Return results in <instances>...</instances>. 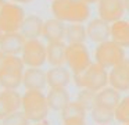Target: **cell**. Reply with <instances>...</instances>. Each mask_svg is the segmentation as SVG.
Returning <instances> with one entry per match:
<instances>
[{
	"label": "cell",
	"instance_id": "obj_1",
	"mask_svg": "<svg viewBox=\"0 0 129 125\" xmlns=\"http://www.w3.org/2000/svg\"><path fill=\"white\" fill-rule=\"evenodd\" d=\"M50 8L54 18L68 24H83L90 17V7L83 0H53Z\"/></svg>",
	"mask_w": 129,
	"mask_h": 125
},
{
	"label": "cell",
	"instance_id": "obj_2",
	"mask_svg": "<svg viewBox=\"0 0 129 125\" xmlns=\"http://www.w3.org/2000/svg\"><path fill=\"white\" fill-rule=\"evenodd\" d=\"M74 82L79 89L100 92L108 86V71L97 63H92L83 72L74 75Z\"/></svg>",
	"mask_w": 129,
	"mask_h": 125
},
{
	"label": "cell",
	"instance_id": "obj_3",
	"mask_svg": "<svg viewBox=\"0 0 129 125\" xmlns=\"http://www.w3.org/2000/svg\"><path fill=\"white\" fill-rule=\"evenodd\" d=\"M47 97L43 90H26L22 94L21 111L31 122H42L49 114Z\"/></svg>",
	"mask_w": 129,
	"mask_h": 125
},
{
	"label": "cell",
	"instance_id": "obj_4",
	"mask_svg": "<svg viewBox=\"0 0 129 125\" xmlns=\"http://www.w3.org/2000/svg\"><path fill=\"white\" fill-rule=\"evenodd\" d=\"M24 72H25V64L21 56L9 54L3 68L0 69V86L3 89L17 90L18 86L22 85Z\"/></svg>",
	"mask_w": 129,
	"mask_h": 125
},
{
	"label": "cell",
	"instance_id": "obj_5",
	"mask_svg": "<svg viewBox=\"0 0 129 125\" xmlns=\"http://www.w3.org/2000/svg\"><path fill=\"white\" fill-rule=\"evenodd\" d=\"M125 58V49L117 44L115 42H112L111 39L99 43L94 49V63L100 64L101 67L107 69L114 68Z\"/></svg>",
	"mask_w": 129,
	"mask_h": 125
},
{
	"label": "cell",
	"instance_id": "obj_6",
	"mask_svg": "<svg viewBox=\"0 0 129 125\" xmlns=\"http://www.w3.org/2000/svg\"><path fill=\"white\" fill-rule=\"evenodd\" d=\"M25 17V11L20 4L6 2L0 11V31L3 33L20 32Z\"/></svg>",
	"mask_w": 129,
	"mask_h": 125
},
{
	"label": "cell",
	"instance_id": "obj_7",
	"mask_svg": "<svg viewBox=\"0 0 129 125\" xmlns=\"http://www.w3.org/2000/svg\"><path fill=\"white\" fill-rule=\"evenodd\" d=\"M72 75L83 72L92 64V57L85 43L67 44V63Z\"/></svg>",
	"mask_w": 129,
	"mask_h": 125
},
{
	"label": "cell",
	"instance_id": "obj_8",
	"mask_svg": "<svg viewBox=\"0 0 129 125\" xmlns=\"http://www.w3.org/2000/svg\"><path fill=\"white\" fill-rule=\"evenodd\" d=\"M25 67L28 68H40L47 61V50L46 44L39 39H29L25 42V46L21 53Z\"/></svg>",
	"mask_w": 129,
	"mask_h": 125
},
{
	"label": "cell",
	"instance_id": "obj_9",
	"mask_svg": "<svg viewBox=\"0 0 129 125\" xmlns=\"http://www.w3.org/2000/svg\"><path fill=\"white\" fill-rule=\"evenodd\" d=\"M99 18L104 19L108 24L122 19L125 11L123 0H99L97 2Z\"/></svg>",
	"mask_w": 129,
	"mask_h": 125
},
{
	"label": "cell",
	"instance_id": "obj_10",
	"mask_svg": "<svg viewBox=\"0 0 129 125\" xmlns=\"http://www.w3.org/2000/svg\"><path fill=\"white\" fill-rule=\"evenodd\" d=\"M108 85L118 92L129 90V57L111 68L108 72Z\"/></svg>",
	"mask_w": 129,
	"mask_h": 125
},
{
	"label": "cell",
	"instance_id": "obj_11",
	"mask_svg": "<svg viewBox=\"0 0 129 125\" xmlns=\"http://www.w3.org/2000/svg\"><path fill=\"white\" fill-rule=\"evenodd\" d=\"M22 106V94L13 89L0 90V121H3L7 115L21 110Z\"/></svg>",
	"mask_w": 129,
	"mask_h": 125
},
{
	"label": "cell",
	"instance_id": "obj_12",
	"mask_svg": "<svg viewBox=\"0 0 129 125\" xmlns=\"http://www.w3.org/2000/svg\"><path fill=\"white\" fill-rule=\"evenodd\" d=\"M86 35L87 39L93 43H101V42L110 40L111 38V24L106 22L101 18L90 19L86 25Z\"/></svg>",
	"mask_w": 129,
	"mask_h": 125
},
{
	"label": "cell",
	"instance_id": "obj_13",
	"mask_svg": "<svg viewBox=\"0 0 129 125\" xmlns=\"http://www.w3.org/2000/svg\"><path fill=\"white\" fill-rule=\"evenodd\" d=\"M25 42L26 39L21 35V32L3 33L0 38V50L11 56H21Z\"/></svg>",
	"mask_w": 129,
	"mask_h": 125
},
{
	"label": "cell",
	"instance_id": "obj_14",
	"mask_svg": "<svg viewBox=\"0 0 129 125\" xmlns=\"http://www.w3.org/2000/svg\"><path fill=\"white\" fill-rule=\"evenodd\" d=\"M65 29L67 24L57 18H49L43 24L42 36L49 42H65Z\"/></svg>",
	"mask_w": 129,
	"mask_h": 125
},
{
	"label": "cell",
	"instance_id": "obj_15",
	"mask_svg": "<svg viewBox=\"0 0 129 125\" xmlns=\"http://www.w3.org/2000/svg\"><path fill=\"white\" fill-rule=\"evenodd\" d=\"M22 85L26 90H43L47 85L46 71L40 68H26L22 77Z\"/></svg>",
	"mask_w": 129,
	"mask_h": 125
},
{
	"label": "cell",
	"instance_id": "obj_16",
	"mask_svg": "<svg viewBox=\"0 0 129 125\" xmlns=\"http://www.w3.org/2000/svg\"><path fill=\"white\" fill-rule=\"evenodd\" d=\"M119 100H121V92H118L117 89L111 88V86H107V88L101 89L100 92L96 93L94 106L107 108L110 111H114L117 108Z\"/></svg>",
	"mask_w": 129,
	"mask_h": 125
},
{
	"label": "cell",
	"instance_id": "obj_17",
	"mask_svg": "<svg viewBox=\"0 0 129 125\" xmlns=\"http://www.w3.org/2000/svg\"><path fill=\"white\" fill-rule=\"evenodd\" d=\"M47 63L51 67H61L67 63V43L65 42H49L46 44Z\"/></svg>",
	"mask_w": 129,
	"mask_h": 125
},
{
	"label": "cell",
	"instance_id": "obj_18",
	"mask_svg": "<svg viewBox=\"0 0 129 125\" xmlns=\"http://www.w3.org/2000/svg\"><path fill=\"white\" fill-rule=\"evenodd\" d=\"M43 24H45V21L40 17L35 15V14L26 15L20 32L26 40H29V39H39V36H42V32H43Z\"/></svg>",
	"mask_w": 129,
	"mask_h": 125
},
{
	"label": "cell",
	"instance_id": "obj_19",
	"mask_svg": "<svg viewBox=\"0 0 129 125\" xmlns=\"http://www.w3.org/2000/svg\"><path fill=\"white\" fill-rule=\"evenodd\" d=\"M47 77V85L50 88H67L71 82V71L65 68L64 65L61 67H51L49 71H46Z\"/></svg>",
	"mask_w": 129,
	"mask_h": 125
},
{
	"label": "cell",
	"instance_id": "obj_20",
	"mask_svg": "<svg viewBox=\"0 0 129 125\" xmlns=\"http://www.w3.org/2000/svg\"><path fill=\"white\" fill-rule=\"evenodd\" d=\"M46 97H47V103H49L50 110L60 111V113L71 102L70 93L67 92L65 88H50V90L46 94Z\"/></svg>",
	"mask_w": 129,
	"mask_h": 125
},
{
	"label": "cell",
	"instance_id": "obj_21",
	"mask_svg": "<svg viewBox=\"0 0 129 125\" xmlns=\"http://www.w3.org/2000/svg\"><path fill=\"white\" fill-rule=\"evenodd\" d=\"M111 39L123 49H129V19H119L111 24Z\"/></svg>",
	"mask_w": 129,
	"mask_h": 125
},
{
	"label": "cell",
	"instance_id": "obj_22",
	"mask_svg": "<svg viewBox=\"0 0 129 125\" xmlns=\"http://www.w3.org/2000/svg\"><path fill=\"white\" fill-rule=\"evenodd\" d=\"M61 119L67 121V119H86L87 110L78 102V100H71L61 111Z\"/></svg>",
	"mask_w": 129,
	"mask_h": 125
},
{
	"label": "cell",
	"instance_id": "obj_23",
	"mask_svg": "<svg viewBox=\"0 0 129 125\" xmlns=\"http://www.w3.org/2000/svg\"><path fill=\"white\" fill-rule=\"evenodd\" d=\"M87 39L86 27L83 24H68L65 29V43H85Z\"/></svg>",
	"mask_w": 129,
	"mask_h": 125
},
{
	"label": "cell",
	"instance_id": "obj_24",
	"mask_svg": "<svg viewBox=\"0 0 129 125\" xmlns=\"http://www.w3.org/2000/svg\"><path fill=\"white\" fill-rule=\"evenodd\" d=\"M90 117L96 124H100V125H107L115 119L114 111H110L107 108L99 107V106H93V108L90 110Z\"/></svg>",
	"mask_w": 129,
	"mask_h": 125
},
{
	"label": "cell",
	"instance_id": "obj_25",
	"mask_svg": "<svg viewBox=\"0 0 129 125\" xmlns=\"http://www.w3.org/2000/svg\"><path fill=\"white\" fill-rule=\"evenodd\" d=\"M114 118L121 124H129V94L121 97L117 108L114 110Z\"/></svg>",
	"mask_w": 129,
	"mask_h": 125
},
{
	"label": "cell",
	"instance_id": "obj_26",
	"mask_svg": "<svg viewBox=\"0 0 129 125\" xmlns=\"http://www.w3.org/2000/svg\"><path fill=\"white\" fill-rule=\"evenodd\" d=\"M76 100H78L87 111H90L93 108V106H94V102H96V92L81 89V92H79L78 96H76Z\"/></svg>",
	"mask_w": 129,
	"mask_h": 125
},
{
	"label": "cell",
	"instance_id": "obj_27",
	"mask_svg": "<svg viewBox=\"0 0 129 125\" xmlns=\"http://www.w3.org/2000/svg\"><path fill=\"white\" fill-rule=\"evenodd\" d=\"M29 119L25 117L22 111H15V113L7 115L6 118L2 121V125H29Z\"/></svg>",
	"mask_w": 129,
	"mask_h": 125
},
{
	"label": "cell",
	"instance_id": "obj_28",
	"mask_svg": "<svg viewBox=\"0 0 129 125\" xmlns=\"http://www.w3.org/2000/svg\"><path fill=\"white\" fill-rule=\"evenodd\" d=\"M62 125H86L85 119H67L62 121Z\"/></svg>",
	"mask_w": 129,
	"mask_h": 125
},
{
	"label": "cell",
	"instance_id": "obj_29",
	"mask_svg": "<svg viewBox=\"0 0 129 125\" xmlns=\"http://www.w3.org/2000/svg\"><path fill=\"white\" fill-rule=\"evenodd\" d=\"M7 53H4L3 50H0V69L3 68V65H4V63H6V58H7Z\"/></svg>",
	"mask_w": 129,
	"mask_h": 125
},
{
	"label": "cell",
	"instance_id": "obj_30",
	"mask_svg": "<svg viewBox=\"0 0 129 125\" xmlns=\"http://www.w3.org/2000/svg\"><path fill=\"white\" fill-rule=\"evenodd\" d=\"M13 3H17V4H26V3H31L32 0H11Z\"/></svg>",
	"mask_w": 129,
	"mask_h": 125
},
{
	"label": "cell",
	"instance_id": "obj_31",
	"mask_svg": "<svg viewBox=\"0 0 129 125\" xmlns=\"http://www.w3.org/2000/svg\"><path fill=\"white\" fill-rule=\"evenodd\" d=\"M123 3H125V11L129 13V0H123Z\"/></svg>",
	"mask_w": 129,
	"mask_h": 125
},
{
	"label": "cell",
	"instance_id": "obj_32",
	"mask_svg": "<svg viewBox=\"0 0 129 125\" xmlns=\"http://www.w3.org/2000/svg\"><path fill=\"white\" fill-rule=\"evenodd\" d=\"M85 3H87V4H93V3H97L99 0H83Z\"/></svg>",
	"mask_w": 129,
	"mask_h": 125
},
{
	"label": "cell",
	"instance_id": "obj_33",
	"mask_svg": "<svg viewBox=\"0 0 129 125\" xmlns=\"http://www.w3.org/2000/svg\"><path fill=\"white\" fill-rule=\"evenodd\" d=\"M4 4H6V0H0V11H2V8H3Z\"/></svg>",
	"mask_w": 129,
	"mask_h": 125
},
{
	"label": "cell",
	"instance_id": "obj_34",
	"mask_svg": "<svg viewBox=\"0 0 129 125\" xmlns=\"http://www.w3.org/2000/svg\"><path fill=\"white\" fill-rule=\"evenodd\" d=\"M32 125H49V124H46V122H34V124H32Z\"/></svg>",
	"mask_w": 129,
	"mask_h": 125
},
{
	"label": "cell",
	"instance_id": "obj_35",
	"mask_svg": "<svg viewBox=\"0 0 129 125\" xmlns=\"http://www.w3.org/2000/svg\"><path fill=\"white\" fill-rule=\"evenodd\" d=\"M123 125H129V124H123Z\"/></svg>",
	"mask_w": 129,
	"mask_h": 125
},
{
	"label": "cell",
	"instance_id": "obj_36",
	"mask_svg": "<svg viewBox=\"0 0 129 125\" xmlns=\"http://www.w3.org/2000/svg\"><path fill=\"white\" fill-rule=\"evenodd\" d=\"M0 89H2V86H0Z\"/></svg>",
	"mask_w": 129,
	"mask_h": 125
},
{
	"label": "cell",
	"instance_id": "obj_37",
	"mask_svg": "<svg viewBox=\"0 0 129 125\" xmlns=\"http://www.w3.org/2000/svg\"><path fill=\"white\" fill-rule=\"evenodd\" d=\"M51 2H53V0H51Z\"/></svg>",
	"mask_w": 129,
	"mask_h": 125
},
{
	"label": "cell",
	"instance_id": "obj_38",
	"mask_svg": "<svg viewBox=\"0 0 129 125\" xmlns=\"http://www.w3.org/2000/svg\"><path fill=\"white\" fill-rule=\"evenodd\" d=\"M0 125H2V124H0Z\"/></svg>",
	"mask_w": 129,
	"mask_h": 125
}]
</instances>
